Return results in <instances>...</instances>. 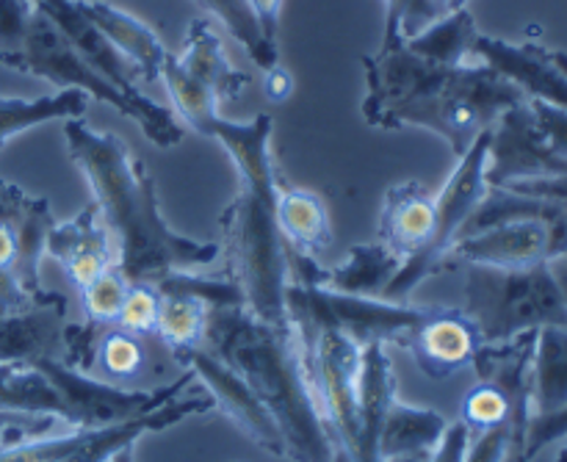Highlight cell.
<instances>
[{
  "label": "cell",
  "mask_w": 567,
  "mask_h": 462,
  "mask_svg": "<svg viewBox=\"0 0 567 462\" xmlns=\"http://www.w3.org/2000/svg\"><path fill=\"white\" fill-rule=\"evenodd\" d=\"M210 305L192 294H161V314L155 325V341L169 355L203 347L208 336Z\"/></svg>",
  "instance_id": "cell-32"
},
{
  "label": "cell",
  "mask_w": 567,
  "mask_h": 462,
  "mask_svg": "<svg viewBox=\"0 0 567 462\" xmlns=\"http://www.w3.org/2000/svg\"><path fill=\"white\" fill-rule=\"evenodd\" d=\"M559 438H567V408L557 410V413L551 415H537V419H532L524 449L526 462H535L537 454H540L548 443H557Z\"/></svg>",
  "instance_id": "cell-43"
},
{
  "label": "cell",
  "mask_w": 567,
  "mask_h": 462,
  "mask_svg": "<svg viewBox=\"0 0 567 462\" xmlns=\"http://www.w3.org/2000/svg\"><path fill=\"white\" fill-rule=\"evenodd\" d=\"M3 446H9V443H0V449H3Z\"/></svg>",
  "instance_id": "cell-53"
},
{
  "label": "cell",
  "mask_w": 567,
  "mask_h": 462,
  "mask_svg": "<svg viewBox=\"0 0 567 462\" xmlns=\"http://www.w3.org/2000/svg\"><path fill=\"white\" fill-rule=\"evenodd\" d=\"M502 188H509L515 194H526V197L548 199V203L567 211V177H532V181L507 183Z\"/></svg>",
  "instance_id": "cell-44"
},
{
  "label": "cell",
  "mask_w": 567,
  "mask_h": 462,
  "mask_svg": "<svg viewBox=\"0 0 567 462\" xmlns=\"http://www.w3.org/2000/svg\"><path fill=\"white\" fill-rule=\"evenodd\" d=\"M487 150H491V131L482 133L471 150L465 155H460L457 166L449 175L446 186L437 194V219H435V233H432L430 244H426L421 253H415L413 258H408L402 264V269L393 275V280L388 283L382 299L388 302H408L410 294L421 286L430 277L441 275V271L452 269L449 266V253L457 244L460 233L468 225V219L474 216V211L480 208V203L487 194Z\"/></svg>",
  "instance_id": "cell-8"
},
{
  "label": "cell",
  "mask_w": 567,
  "mask_h": 462,
  "mask_svg": "<svg viewBox=\"0 0 567 462\" xmlns=\"http://www.w3.org/2000/svg\"><path fill=\"white\" fill-rule=\"evenodd\" d=\"M567 249V211L524 219L498 222L480 233L463 236L449 253V266L482 264L496 269H529L563 255Z\"/></svg>",
  "instance_id": "cell-12"
},
{
  "label": "cell",
  "mask_w": 567,
  "mask_h": 462,
  "mask_svg": "<svg viewBox=\"0 0 567 462\" xmlns=\"http://www.w3.org/2000/svg\"><path fill=\"white\" fill-rule=\"evenodd\" d=\"M529 109L548 147L567 161V111L559 105L543 103V100H529Z\"/></svg>",
  "instance_id": "cell-42"
},
{
  "label": "cell",
  "mask_w": 567,
  "mask_h": 462,
  "mask_svg": "<svg viewBox=\"0 0 567 462\" xmlns=\"http://www.w3.org/2000/svg\"><path fill=\"white\" fill-rule=\"evenodd\" d=\"M133 452H136V443H127V446L116 449L111 458H105L103 462H133Z\"/></svg>",
  "instance_id": "cell-50"
},
{
  "label": "cell",
  "mask_w": 567,
  "mask_h": 462,
  "mask_svg": "<svg viewBox=\"0 0 567 462\" xmlns=\"http://www.w3.org/2000/svg\"><path fill=\"white\" fill-rule=\"evenodd\" d=\"M476 33L480 31H476L474 14L468 9H460L404 42L410 44V50L437 64H463V61H471Z\"/></svg>",
  "instance_id": "cell-35"
},
{
  "label": "cell",
  "mask_w": 567,
  "mask_h": 462,
  "mask_svg": "<svg viewBox=\"0 0 567 462\" xmlns=\"http://www.w3.org/2000/svg\"><path fill=\"white\" fill-rule=\"evenodd\" d=\"M255 20L260 22V31L271 44H280V14L282 0H247Z\"/></svg>",
  "instance_id": "cell-46"
},
{
  "label": "cell",
  "mask_w": 567,
  "mask_h": 462,
  "mask_svg": "<svg viewBox=\"0 0 567 462\" xmlns=\"http://www.w3.org/2000/svg\"><path fill=\"white\" fill-rule=\"evenodd\" d=\"M532 177H567V161L548 147L526 100L491 127L485 181L491 188H502Z\"/></svg>",
  "instance_id": "cell-14"
},
{
  "label": "cell",
  "mask_w": 567,
  "mask_h": 462,
  "mask_svg": "<svg viewBox=\"0 0 567 462\" xmlns=\"http://www.w3.org/2000/svg\"><path fill=\"white\" fill-rule=\"evenodd\" d=\"M161 314V294L158 288L150 283H131L122 302L120 316H116V327L133 332V336H155V325H158Z\"/></svg>",
  "instance_id": "cell-39"
},
{
  "label": "cell",
  "mask_w": 567,
  "mask_h": 462,
  "mask_svg": "<svg viewBox=\"0 0 567 462\" xmlns=\"http://www.w3.org/2000/svg\"><path fill=\"white\" fill-rule=\"evenodd\" d=\"M563 408H567V327H540L532 358V419Z\"/></svg>",
  "instance_id": "cell-29"
},
{
  "label": "cell",
  "mask_w": 567,
  "mask_h": 462,
  "mask_svg": "<svg viewBox=\"0 0 567 462\" xmlns=\"http://www.w3.org/2000/svg\"><path fill=\"white\" fill-rule=\"evenodd\" d=\"M61 33L66 42L83 55L86 64H92L100 75L109 78L114 86L133 97H144L138 89V75L131 61L116 50V44L94 25L92 17L81 9V0H31Z\"/></svg>",
  "instance_id": "cell-22"
},
{
  "label": "cell",
  "mask_w": 567,
  "mask_h": 462,
  "mask_svg": "<svg viewBox=\"0 0 567 462\" xmlns=\"http://www.w3.org/2000/svg\"><path fill=\"white\" fill-rule=\"evenodd\" d=\"M33 11L37 6L31 0H0V64L9 70L22 53Z\"/></svg>",
  "instance_id": "cell-40"
},
{
  "label": "cell",
  "mask_w": 567,
  "mask_h": 462,
  "mask_svg": "<svg viewBox=\"0 0 567 462\" xmlns=\"http://www.w3.org/2000/svg\"><path fill=\"white\" fill-rule=\"evenodd\" d=\"M557 462H567V446L563 449V452H559V454H557Z\"/></svg>",
  "instance_id": "cell-52"
},
{
  "label": "cell",
  "mask_w": 567,
  "mask_h": 462,
  "mask_svg": "<svg viewBox=\"0 0 567 462\" xmlns=\"http://www.w3.org/2000/svg\"><path fill=\"white\" fill-rule=\"evenodd\" d=\"M172 358L177 360L181 369H188L197 377L199 386L214 399V410L227 415L255 446L275 454V458H286V441H282V432L277 427L275 415L266 410V404L255 397L252 388L230 366L214 358L205 347L183 349V352H175Z\"/></svg>",
  "instance_id": "cell-13"
},
{
  "label": "cell",
  "mask_w": 567,
  "mask_h": 462,
  "mask_svg": "<svg viewBox=\"0 0 567 462\" xmlns=\"http://www.w3.org/2000/svg\"><path fill=\"white\" fill-rule=\"evenodd\" d=\"M471 59L513 81L529 100H543L567 111V53L563 50L476 33Z\"/></svg>",
  "instance_id": "cell-16"
},
{
  "label": "cell",
  "mask_w": 567,
  "mask_h": 462,
  "mask_svg": "<svg viewBox=\"0 0 567 462\" xmlns=\"http://www.w3.org/2000/svg\"><path fill=\"white\" fill-rule=\"evenodd\" d=\"M31 366H37L44 380L55 388L61 402V424H66L70 430H94V427L138 419V415L164 408L169 399L181 397L197 382L192 371L183 369L166 386L153 388V391H136V388L111 386L100 377L70 369L64 360H37Z\"/></svg>",
  "instance_id": "cell-9"
},
{
  "label": "cell",
  "mask_w": 567,
  "mask_h": 462,
  "mask_svg": "<svg viewBox=\"0 0 567 462\" xmlns=\"http://www.w3.org/2000/svg\"><path fill=\"white\" fill-rule=\"evenodd\" d=\"M72 164L92 188V203L116 247V271L127 283H155L169 271H194L221 255V244L172 230L142 158L116 133H100L83 116L64 120Z\"/></svg>",
  "instance_id": "cell-2"
},
{
  "label": "cell",
  "mask_w": 567,
  "mask_h": 462,
  "mask_svg": "<svg viewBox=\"0 0 567 462\" xmlns=\"http://www.w3.org/2000/svg\"><path fill=\"white\" fill-rule=\"evenodd\" d=\"M177 61H181V66L194 81L210 89L219 103L221 100L233 103L249 86V75L233 64L225 44H221L219 31H216V25L208 17H194L188 22L186 42H183V50L177 53Z\"/></svg>",
  "instance_id": "cell-24"
},
{
  "label": "cell",
  "mask_w": 567,
  "mask_h": 462,
  "mask_svg": "<svg viewBox=\"0 0 567 462\" xmlns=\"http://www.w3.org/2000/svg\"><path fill=\"white\" fill-rule=\"evenodd\" d=\"M0 413L53 415L61 421L55 388L31 363H0Z\"/></svg>",
  "instance_id": "cell-33"
},
{
  "label": "cell",
  "mask_w": 567,
  "mask_h": 462,
  "mask_svg": "<svg viewBox=\"0 0 567 462\" xmlns=\"http://www.w3.org/2000/svg\"><path fill=\"white\" fill-rule=\"evenodd\" d=\"M430 308L408 302H388L377 297L330 291L316 283H288L286 314L299 347L308 349L319 332H341L360 349L369 343L404 347L410 330L419 325Z\"/></svg>",
  "instance_id": "cell-7"
},
{
  "label": "cell",
  "mask_w": 567,
  "mask_h": 462,
  "mask_svg": "<svg viewBox=\"0 0 567 462\" xmlns=\"http://www.w3.org/2000/svg\"><path fill=\"white\" fill-rule=\"evenodd\" d=\"M537 330L520 332L513 341L482 343L474 358L480 380L496 382L513 408V430H509V452L504 462H526V432L532 421V358H535Z\"/></svg>",
  "instance_id": "cell-17"
},
{
  "label": "cell",
  "mask_w": 567,
  "mask_h": 462,
  "mask_svg": "<svg viewBox=\"0 0 567 462\" xmlns=\"http://www.w3.org/2000/svg\"><path fill=\"white\" fill-rule=\"evenodd\" d=\"M203 347L230 366L275 415L286 441V460L336 462L310 388L308 360L291 325H266L244 305L214 308Z\"/></svg>",
  "instance_id": "cell-4"
},
{
  "label": "cell",
  "mask_w": 567,
  "mask_h": 462,
  "mask_svg": "<svg viewBox=\"0 0 567 462\" xmlns=\"http://www.w3.org/2000/svg\"><path fill=\"white\" fill-rule=\"evenodd\" d=\"M264 94L266 100H271V103H286L288 97L293 94V75L291 70H286L282 64H275L269 66V70H264Z\"/></svg>",
  "instance_id": "cell-47"
},
{
  "label": "cell",
  "mask_w": 567,
  "mask_h": 462,
  "mask_svg": "<svg viewBox=\"0 0 567 462\" xmlns=\"http://www.w3.org/2000/svg\"><path fill=\"white\" fill-rule=\"evenodd\" d=\"M396 397L391 355L385 343H369L360 355V435L352 462H380V430Z\"/></svg>",
  "instance_id": "cell-26"
},
{
  "label": "cell",
  "mask_w": 567,
  "mask_h": 462,
  "mask_svg": "<svg viewBox=\"0 0 567 462\" xmlns=\"http://www.w3.org/2000/svg\"><path fill=\"white\" fill-rule=\"evenodd\" d=\"M480 347V332L463 310L430 308L424 319L410 330L402 349L413 355L415 366L430 380H449L474 363Z\"/></svg>",
  "instance_id": "cell-18"
},
{
  "label": "cell",
  "mask_w": 567,
  "mask_h": 462,
  "mask_svg": "<svg viewBox=\"0 0 567 462\" xmlns=\"http://www.w3.org/2000/svg\"><path fill=\"white\" fill-rule=\"evenodd\" d=\"M402 269V260L391 253L382 242L377 244H354L349 249V258L341 266H321L310 255L288 249V275L299 283H316L330 291L354 294V297H377L382 299L388 283Z\"/></svg>",
  "instance_id": "cell-19"
},
{
  "label": "cell",
  "mask_w": 567,
  "mask_h": 462,
  "mask_svg": "<svg viewBox=\"0 0 567 462\" xmlns=\"http://www.w3.org/2000/svg\"><path fill=\"white\" fill-rule=\"evenodd\" d=\"M382 9H385L382 39H413L415 33L424 31V22H421V0H382Z\"/></svg>",
  "instance_id": "cell-41"
},
{
  "label": "cell",
  "mask_w": 567,
  "mask_h": 462,
  "mask_svg": "<svg viewBox=\"0 0 567 462\" xmlns=\"http://www.w3.org/2000/svg\"><path fill=\"white\" fill-rule=\"evenodd\" d=\"M449 421L435 410L413 408L393 397L380 430V462L399 454H432L443 441Z\"/></svg>",
  "instance_id": "cell-28"
},
{
  "label": "cell",
  "mask_w": 567,
  "mask_h": 462,
  "mask_svg": "<svg viewBox=\"0 0 567 462\" xmlns=\"http://www.w3.org/2000/svg\"><path fill=\"white\" fill-rule=\"evenodd\" d=\"M465 266L463 314L474 321L482 343L513 341L540 327H567V302L548 264L529 269Z\"/></svg>",
  "instance_id": "cell-6"
},
{
  "label": "cell",
  "mask_w": 567,
  "mask_h": 462,
  "mask_svg": "<svg viewBox=\"0 0 567 462\" xmlns=\"http://www.w3.org/2000/svg\"><path fill=\"white\" fill-rule=\"evenodd\" d=\"M277 227L288 249L310 255V258H319L332 244L324 199L308 188L286 186L282 181L277 186Z\"/></svg>",
  "instance_id": "cell-27"
},
{
  "label": "cell",
  "mask_w": 567,
  "mask_h": 462,
  "mask_svg": "<svg viewBox=\"0 0 567 462\" xmlns=\"http://www.w3.org/2000/svg\"><path fill=\"white\" fill-rule=\"evenodd\" d=\"M460 421L465 424L468 435H476V432H485L504 424L513 430V408H509L507 393H504L496 382L480 380L468 393H465Z\"/></svg>",
  "instance_id": "cell-36"
},
{
  "label": "cell",
  "mask_w": 567,
  "mask_h": 462,
  "mask_svg": "<svg viewBox=\"0 0 567 462\" xmlns=\"http://www.w3.org/2000/svg\"><path fill=\"white\" fill-rule=\"evenodd\" d=\"M131 288V283L120 275L116 269L105 271L103 277L86 286L81 291V308L86 321L100 327L116 325V316H120L122 302H125V294Z\"/></svg>",
  "instance_id": "cell-38"
},
{
  "label": "cell",
  "mask_w": 567,
  "mask_h": 462,
  "mask_svg": "<svg viewBox=\"0 0 567 462\" xmlns=\"http://www.w3.org/2000/svg\"><path fill=\"white\" fill-rule=\"evenodd\" d=\"M548 269H551L554 280H557L559 291H563V297H565V302H567V249H565L563 255H557V258H554V260H548Z\"/></svg>",
  "instance_id": "cell-49"
},
{
  "label": "cell",
  "mask_w": 567,
  "mask_h": 462,
  "mask_svg": "<svg viewBox=\"0 0 567 462\" xmlns=\"http://www.w3.org/2000/svg\"><path fill=\"white\" fill-rule=\"evenodd\" d=\"M210 410H214V399L208 397V391L194 393L188 388L181 397L169 399L164 408L138 415V419L122 421V424L70 430L66 435H42L9 443V446L0 449V462H103L116 449L136 443L147 432H161L166 427L181 424L188 415H205Z\"/></svg>",
  "instance_id": "cell-10"
},
{
  "label": "cell",
  "mask_w": 567,
  "mask_h": 462,
  "mask_svg": "<svg viewBox=\"0 0 567 462\" xmlns=\"http://www.w3.org/2000/svg\"><path fill=\"white\" fill-rule=\"evenodd\" d=\"M432 454H399V458H385L382 462H432Z\"/></svg>",
  "instance_id": "cell-51"
},
{
  "label": "cell",
  "mask_w": 567,
  "mask_h": 462,
  "mask_svg": "<svg viewBox=\"0 0 567 462\" xmlns=\"http://www.w3.org/2000/svg\"><path fill=\"white\" fill-rule=\"evenodd\" d=\"M53 225L48 199L0 177V271H11L31 294L42 291L39 264Z\"/></svg>",
  "instance_id": "cell-15"
},
{
  "label": "cell",
  "mask_w": 567,
  "mask_h": 462,
  "mask_svg": "<svg viewBox=\"0 0 567 462\" xmlns=\"http://www.w3.org/2000/svg\"><path fill=\"white\" fill-rule=\"evenodd\" d=\"M150 286L158 288V294H192V297L205 299L210 308H236V305H244L241 288L233 280H208V277H197L192 271H169V275L158 277Z\"/></svg>",
  "instance_id": "cell-37"
},
{
  "label": "cell",
  "mask_w": 567,
  "mask_h": 462,
  "mask_svg": "<svg viewBox=\"0 0 567 462\" xmlns=\"http://www.w3.org/2000/svg\"><path fill=\"white\" fill-rule=\"evenodd\" d=\"M44 253L53 260H59L66 280L78 291L92 286L105 271L116 269V247L111 242L94 203H89L75 219L61 222V225L55 222L48 236V249Z\"/></svg>",
  "instance_id": "cell-21"
},
{
  "label": "cell",
  "mask_w": 567,
  "mask_h": 462,
  "mask_svg": "<svg viewBox=\"0 0 567 462\" xmlns=\"http://www.w3.org/2000/svg\"><path fill=\"white\" fill-rule=\"evenodd\" d=\"M435 219V194H430L415 181L396 183L385 192V203L380 211V242L404 264L430 244Z\"/></svg>",
  "instance_id": "cell-23"
},
{
  "label": "cell",
  "mask_w": 567,
  "mask_h": 462,
  "mask_svg": "<svg viewBox=\"0 0 567 462\" xmlns=\"http://www.w3.org/2000/svg\"><path fill=\"white\" fill-rule=\"evenodd\" d=\"M81 9L116 44V50L131 61L138 81H158L161 66H164L169 50H166L164 39L155 33V28H150L147 22L138 20L136 14H131L122 6L109 3V0H81Z\"/></svg>",
  "instance_id": "cell-25"
},
{
  "label": "cell",
  "mask_w": 567,
  "mask_h": 462,
  "mask_svg": "<svg viewBox=\"0 0 567 462\" xmlns=\"http://www.w3.org/2000/svg\"><path fill=\"white\" fill-rule=\"evenodd\" d=\"M460 9H468V0H421V22H424V28H430L432 22L443 20Z\"/></svg>",
  "instance_id": "cell-48"
},
{
  "label": "cell",
  "mask_w": 567,
  "mask_h": 462,
  "mask_svg": "<svg viewBox=\"0 0 567 462\" xmlns=\"http://www.w3.org/2000/svg\"><path fill=\"white\" fill-rule=\"evenodd\" d=\"M227 150L238 172V192L219 216L221 249H227V280L244 294V308L271 327H288L286 291L288 247L277 227L280 175L271 158L275 120L258 114L247 122L214 114L197 127Z\"/></svg>",
  "instance_id": "cell-3"
},
{
  "label": "cell",
  "mask_w": 567,
  "mask_h": 462,
  "mask_svg": "<svg viewBox=\"0 0 567 462\" xmlns=\"http://www.w3.org/2000/svg\"><path fill=\"white\" fill-rule=\"evenodd\" d=\"M144 338L150 336H133L116 325L100 327L97 343H94L92 377L127 388V382L142 380L150 369L161 374V366L153 363V355H150Z\"/></svg>",
  "instance_id": "cell-30"
},
{
  "label": "cell",
  "mask_w": 567,
  "mask_h": 462,
  "mask_svg": "<svg viewBox=\"0 0 567 462\" xmlns=\"http://www.w3.org/2000/svg\"><path fill=\"white\" fill-rule=\"evenodd\" d=\"M192 3H197L210 22H219L260 70L280 64V48L264 37L247 0H192Z\"/></svg>",
  "instance_id": "cell-34"
},
{
  "label": "cell",
  "mask_w": 567,
  "mask_h": 462,
  "mask_svg": "<svg viewBox=\"0 0 567 462\" xmlns=\"http://www.w3.org/2000/svg\"><path fill=\"white\" fill-rule=\"evenodd\" d=\"M363 116L382 131L415 125L437 133L454 158L491 131L526 94L482 61L437 64L424 59L402 37L382 39L380 50L363 55Z\"/></svg>",
  "instance_id": "cell-1"
},
{
  "label": "cell",
  "mask_w": 567,
  "mask_h": 462,
  "mask_svg": "<svg viewBox=\"0 0 567 462\" xmlns=\"http://www.w3.org/2000/svg\"><path fill=\"white\" fill-rule=\"evenodd\" d=\"M310 388L324 421L336 462H352L360 435V355L363 349L341 332H319L308 349Z\"/></svg>",
  "instance_id": "cell-11"
},
{
  "label": "cell",
  "mask_w": 567,
  "mask_h": 462,
  "mask_svg": "<svg viewBox=\"0 0 567 462\" xmlns=\"http://www.w3.org/2000/svg\"><path fill=\"white\" fill-rule=\"evenodd\" d=\"M86 103L89 97L78 89H61L59 94H44L37 100L0 94V147L31 127L83 116Z\"/></svg>",
  "instance_id": "cell-31"
},
{
  "label": "cell",
  "mask_w": 567,
  "mask_h": 462,
  "mask_svg": "<svg viewBox=\"0 0 567 462\" xmlns=\"http://www.w3.org/2000/svg\"><path fill=\"white\" fill-rule=\"evenodd\" d=\"M66 297L42 291V297L14 314H0V363L64 360Z\"/></svg>",
  "instance_id": "cell-20"
},
{
  "label": "cell",
  "mask_w": 567,
  "mask_h": 462,
  "mask_svg": "<svg viewBox=\"0 0 567 462\" xmlns=\"http://www.w3.org/2000/svg\"><path fill=\"white\" fill-rule=\"evenodd\" d=\"M465 449H468V430H465L463 421H454V424H449L443 441L437 443L432 462H463Z\"/></svg>",
  "instance_id": "cell-45"
},
{
  "label": "cell",
  "mask_w": 567,
  "mask_h": 462,
  "mask_svg": "<svg viewBox=\"0 0 567 462\" xmlns=\"http://www.w3.org/2000/svg\"><path fill=\"white\" fill-rule=\"evenodd\" d=\"M11 70L22 72V75L42 78V81L53 83V86L59 89H78V92H83L86 97H94L97 103L111 105V109L120 111L122 116H131V120L142 127L144 136L161 150L177 147V144L183 142V136H186V127L177 120L175 111L155 103L150 94L133 97V94L114 86L109 78L100 75L92 64L83 61V55L66 42L64 33H61L39 9L33 11V20L31 28H28L22 53L17 55Z\"/></svg>",
  "instance_id": "cell-5"
}]
</instances>
